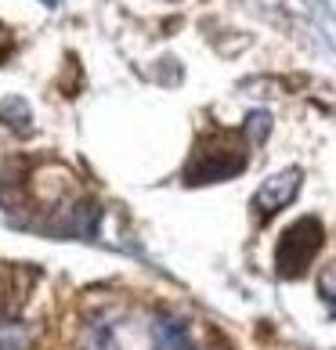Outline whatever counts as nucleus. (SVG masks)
<instances>
[{
	"instance_id": "nucleus-3",
	"label": "nucleus",
	"mask_w": 336,
	"mask_h": 350,
	"mask_svg": "<svg viewBox=\"0 0 336 350\" xmlns=\"http://www.w3.org/2000/svg\"><path fill=\"white\" fill-rule=\"evenodd\" d=\"M300 170L296 166H289V170H282V174H275V177H268L261 188H257V196H253V210H257V217L261 220H268V217H275L282 206H289L293 199H296V191H300Z\"/></svg>"
},
{
	"instance_id": "nucleus-1",
	"label": "nucleus",
	"mask_w": 336,
	"mask_h": 350,
	"mask_svg": "<svg viewBox=\"0 0 336 350\" xmlns=\"http://www.w3.org/2000/svg\"><path fill=\"white\" fill-rule=\"evenodd\" d=\"M322 224L318 217H300L296 224H289L286 231H282L279 239V250H275V267L282 278H300L307 267H311V260L318 256L322 250Z\"/></svg>"
},
{
	"instance_id": "nucleus-2",
	"label": "nucleus",
	"mask_w": 336,
	"mask_h": 350,
	"mask_svg": "<svg viewBox=\"0 0 336 350\" xmlns=\"http://www.w3.org/2000/svg\"><path fill=\"white\" fill-rule=\"evenodd\" d=\"M242 166H246V148L242 141L228 137V134H217L210 141H203L196 148L188 163V180L192 185H206V180H224V177H235Z\"/></svg>"
},
{
	"instance_id": "nucleus-5",
	"label": "nucleus",
	"mask_w": 336,
	"mask_h": 350,
	"mask_svg": "<svg viewBox=\"0 0 336 350\" xmlns=\"http://www.w3.org/2000/svg\"><path fill=\"white\" fill-rule=\"evenodd\" d=\"M0 350H18V343H0Z\"/></svg>"
},
{
	"instance_id": "nucleus-4",
	"label": "nucleus",
	"mask_w": 336,
	"mask_h": 350,
	"mask_svg": "<svg viewBox=\"0 0 336 350\" xmlns=\"http://www.w3.org/2000/svg\"><path fill=\"white\" fill-rule=\"evenodd\" d=\"M152 340H156V350H196L185 321H177V318H159L152 325Z\"/></svg>"
}]
</instances>
